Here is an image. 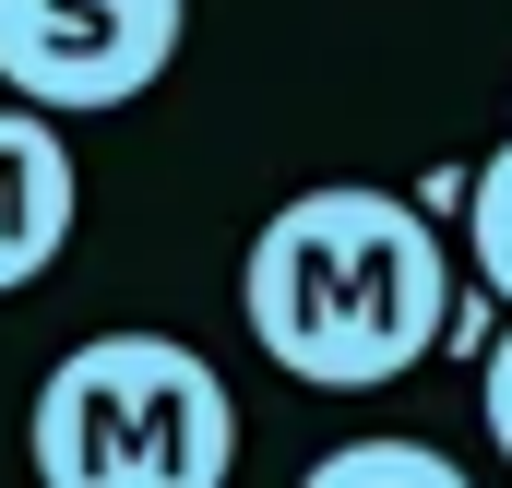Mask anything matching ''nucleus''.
Listing matches in <instances>:
<instances>
[{
  "instance_id": "obj_2",
  "label": "nucleus",
  "mask_w": 512,
  "mask_h": 488,
  "mask_svg": "<svg viewBox=\"0 0 512 488\" xmlns=\"http://www.w3.org/2000/svg\"><path fill=\"white\" fill-rule=\"evenodd\" d=\"M24 465L36 488H227L239 393L191 334H84L24 405Z\"/></svg>"
},
{
  "instance_id": "obj_3",
  "label": "nucleus",
  "mask_w": 512,
  "mask_h": 488,
  "mask_svg": "<svg viewBox=\"0 0 512 488\" xmlns=\"http://www.w3.org/2000/svg\"><path fill=\"white\" fill-rule=\"evenodd\" d=\"M191 48V0H0V96L48 120H108Z\"/></svg>"
},
{
  "instance_id": "obj_6",
  "label": "nucleus",
  "mask_w": 512,
  "mask_h": 488,
  "mask_svg": "<svg viewBox=\"0 0 512 488\" xmlns=\"http://www.w3.org/2000/svg\"><path fill=\"white\" fill-rule=\"evenodd\" d=\"M453 227H465V274L512 310V131L465 167V215H453Z\"/></svg>"
},
{
  "instance_id": "obj_1",
  "label": "nucleus",
  "mask_w": 512,
  "mask_h": 488,
  "mask_svg": "<svg viewBox=\"0 0 512 488\" xmlns=\"http://www.w3.org/2000/svg\"><path fill=\"white\" fill-rule=\"evenodd\" d=\"M465 262L441 215L382 179H310L286 191L239 250V322L286 381L310 393H393L441 358Z\"/></svg>"
},
{
  "instance_id": "obj_4",
  "label": "nucleus",
  "mask_w": 512,
  "mask_h": 488,
  "mask_svg": "<svg viewBox=\"0 0 512 488\" xmlns=\"http://www.w3.org/2000/svg\"><path fill=\"white\" fill-rule=\"evenodd\" d=\"M72 215H84V167L48 108L0 96V298L48 286V262L72 250Z\"/></svg>"
},
{
  "instance_id": "obj_8",
  "label": "nucleus",
  "mask_w": 512,
  "mask_h": 488,
  "mask_svg": "<svg viewBox=\"0 0 512 488\" xmlns=\"http://www.w3.org/2000/svg\"><path fill=\"white\" fill-rule=\"evenodd\" d=\"M417 203H429V215L453 227V215H465V167H429V179H417Z\"/></svg>"
},
{
  "instance_id": "obj_7",
  "label": "nucleus",
  "mask_w": 512,
  "mask_h": 488,
  "mask_svg": "<svg viewBox=\"0 0 512 488\" xmlns=\"http://www.w3.org/2000/svg\"><path fill=\"white\" fill-rule=\"evenodd\" d=\"M477 417H489V453L512 465V310H501V334H489V358H477Z\"/></svg>"
},
{
  "instance_id": "obj_5",
  "label": "nucleus",
  "mask_w": 512,
  "mask_h": 488,
  "mask_svg": "<svg viewBox=\"0 0 512 488\" xmlns=\"http://www.w3.org/2000/svg\"><path fill=\"white\" fill-rule=\"evenodd\" d=\"M298 488H477L441 441H405V429H370V441H334V453H310Z\"/></svg>"
}]
</instances>
